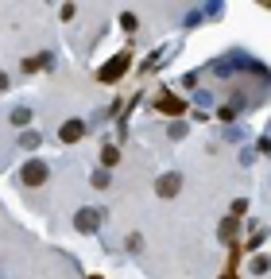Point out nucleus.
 Wrapping results in <instances>:
<instances>
[{
	"label": "nucleus",
	"instance_id": "nucleus-1",
	"mask_svg": "<svg viewBox=\"0 0 271 279\" xmlns=\"http://www.w3.org/2000/svg\"><path fill=\"white\" fill-rule=\"evenodd\" d=\"M43 178H47V167H43V163H31V167L24 171V183H31V186L43 183Z\"/></svg>",
	"mask_w": 271,
	"mask_h": 279
},
{
	"label": "nucleus",
	"instance_id": "nucleus-2",
	"mask_svg": "<svg viewBox=\"0 0 271 279\" xmlns=\"http://www.w3.org/2000/svg\"><path fill=\"white\" fill-rule=\"evenodd\" d=\"M78 136H86V124L81 121H66L62 124V140H78Z\"/></svg>",
	"mask_w": 271,
	"mask_h": 279
},
{
	"label": "nucleus",
	"instance_id": "nucleus-3",
	"mask_svg": "<svg viewBox=\"0 0 271 279\" xmlns=\"http://www.w3.org/2000/svg\"><path fill=\"white\" fill-rule=\"evenodd\" d=\"M178 190V178H163V183H159V194H175Z\"/></svg>",
	"mask_w": 271,
	"mask_h": 279
},
{
	"label": "nucleus",
	"instance_id": "nucleus-4",
	"mask_svg": "<svg viewBox=\"0 0 271 279\" xmlns=\"http://www.w3.org/2000/svg\"><path fill=\"white\" fill-rule=\"evenodd\" d=\"M78 229H93V213H78Z\"/></svg>",
	"mask_w": 271,
	"mask_h": 279
},
{
	"label": "nucleus",
	"instance_id": "nucleus-5",
	"mask_svg": "<svg viewBox=\"0 0 271 279\" xmlns=\"http://www.w3.org/2000/svg\"><path fill=\"white\" fill-rule=\"evenodd\" d=\"M93 279H101V275H93Z\"/></svg>",
	"mask_w": 271,
	"mask_h": 279
}]
</instances>
